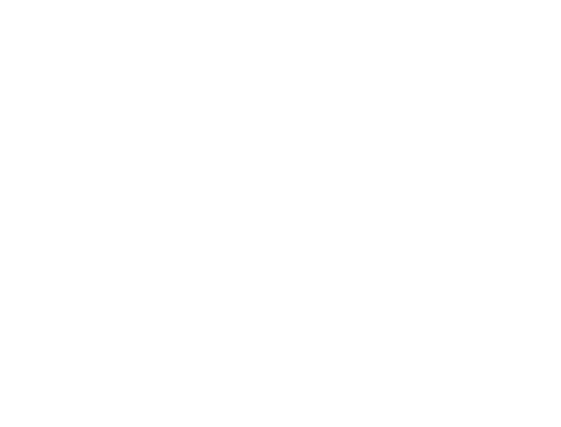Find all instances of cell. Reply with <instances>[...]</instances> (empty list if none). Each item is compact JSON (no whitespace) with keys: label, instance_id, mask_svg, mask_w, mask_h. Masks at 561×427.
<instances>
[]
</instances>
